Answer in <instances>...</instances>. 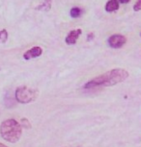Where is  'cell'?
Instances as JSON below:
<instances>
[{
	"mask_svg": "<svg viewBox=\"0 0 141 147\" xmlns=\"http://www.w3.org/2000/svg\"><path fill=\"white\" fill-rule=\"evenodd\" d=\"M0 147H8V146H6V145H4L3 143H0Z\"/></svg>",
	"mask_w": 141,
	"mask_h": 147,
	"instance_id": "5bb4252c",
	"label": "cell"
},
{
	"mask_svg": "<svg viewBox=\"0 0 141 147\" xmlns=\"http://www.w3.org/2000/svg\"><path fill=\"white\" fill-rule=\"evenodd\" d=\"M134 10L138 12V11H141V0H136L134 6Z\"/></svg>",
	"mask_w": 141,
	"mask_h": 147,
	"instance_id": "8fae6325",
	"label": "cell"
},
{
	"mask_svg": "<svg viewBox=\"0 0 141 147\" xmlns=\"http://www.w3.org/2000/svg\"><path fill=\"white\" fill-rule=\"evenodd\" d=\"M21 125H22V127H24V128H26V129H28V128H31V125H30V123H29V121L27 120L26 118H22L21 119Z\"/></svg>",
	"mask_w": 141,
	"mask_h": 147,
	"instance_id": "30bf717a",
	"label": "cell"
},
{
	"mask_svg": "<svg viewBox=\"0 0 141 147\" xmlns=\"http://www.w3.org/2000/svg\"><path fill=\"white\" fill-rule=\"evenodd\" d=\"M8 38V33L6 30H2V31H0V42L1 43H4L6 42Z\"/></svg>",
	"mask_w": 141,
	"mask_h": 147,
	"instance_id": "9c48e42d",
	"label": "cell"
},
{
	"mask_svg": "<svg viewBox=\"0 0 141 147\" xmlns=\"http://www.w3.org/2000/svg\"><path fill=\"white\" fill-rule=\"evenodd\" d=\"M129 0H119V2H121V3H128Z\"/></svg>",
	"mask_w": 141,
	"mask_h": 147,
	"instance_id": "4fadbf2b",
	"label": "cell"
},
{
	"mask_svg": "<svg viewBox=\"0 0 141 147\" xmlns=\"http://www.w3.org/2000/svg\"><path fill=\"white\" fill-rule=\"evenodd\" d=\"M119 9V1L118 0H109L107 2L106 6V12H115Z\"/></svg>",
	"mask_w": 141,
	"mask_h": 147,
	"instance_id": "52a82bcc",
	"label": "cell"
},
{
	"mask_svg": "<svg viewBox=\"0 0 141 147\" xmlns=\"http://www.w3.org/2000/svg\"><path fill=\"white\" fill-rule=\"evenodd\" d=\"M81 34V30L80 29H76V30H73V31H71L69 33V35L67 36V38H66V43L67 44H74L76 43V40L78 37Z\"/></svg>",
	"mask_w": 141,
	"mask_h": 147,
	"instance_id": "8992f818",
	"label": "cell"
},
{
	"mask_svg": "<svg viewBox=\"0 0 141 147\" xmlns=\"http://www.w3.org/2000/svg\"><path fill=\"white\" fill-rule=\"evenodd\" d=\"M71 16L74 18H79L80 16L82 15V10L80 8H77V7H74L73 9L71 10Z\"/></svg>",
	"mask_w": 141,
	"mask_h": 147,
	"instance_id": "ba28073f",
	"label": "cell"
},
{
	"mask_svg": "<svg viewBox=\"0 0 141 147\" xmlns=\"http://www.w3.org/2000/svg\"><path fill=\"white\" fill-rule=\"evenodd\" d=\"M49 2H51V0H48V5H50V3ZM45 6H46V3H44L42 6L41 7H39V9H41V8H45Z\"/></svg>",
	"mask_w": 141,
	"mask_h": 147,
	"instance_id": "7c38bea8",
	"label": "cell"
},
{
	"mask_svg": "<svg viewBox=\"0 0 141 147\" xmlns=\"http://www.w3.org/2000/svg\"><path fill=\"white\" fill-rule=\"evenodd\" d=\"M22 133L21 125L15 119H7L0 125V134L5 140L16 143L19 140Z\"/></svg>",
	"mask_w": 141,
	"mask_h": 147,
	"instance_id": "7a4b0ae2",
	"label": "cell"
},
{
	"mask_svg": "<svg viewBox=\"0 0 141 147\" xmlns=\"http://www.w3.org/2000/svg\"><path fill=\"white\" fill-rule=\"evenodd\" d=\"M65 147H83V146H65Z\"/></svg>",
	"mask_w": 141,
	"mask_h": 147,
	"instance_id": "9a60e30c",
	"label": "cell"
},
{
	"mask_svg": "<svg viewBox=\"0 0 141 147\" xmlns=\"http://www.w3.org/2000/svg\"><path fill=\"white\" fill-rule=\"evenodd\" d=\"M42 53H43V49L39 46H35V47H33V48L29 49V50H27L25 53H24L23 58L25 60H31V59H34V58L41 56Z\"/></svg>",
	"mask_w": 141,
	"mask_h": 147,
	"instance_id": "5b68a950",
	"label": "cell"
},
{
	"mask_svg": "<svg viewBox=\"0 0 141 147\" xmlns=\"http://www.w3.org/2000/svg\"><path fill=\"white\" fill-rule=\"evenodd\" d=\"M15 96L16 101L19 103L28 104L37 98L38 92L36 90H33V88L26 87V86H22V87H18L16 90Z\"/></svg>",
	"mask_w": 141,
	"mask_h": 147,
	"instance_id": "3957f363",
	"label": "cell"
},
{
	"mask_svg": "<svg viewBox=\"0 0 141 147\" xmlns=\"http://www.w3.org/2000/svg\"><path fill=\"white\" fill-rule=\"evenodd\" d=\"M126 42L127 38L122 35H113L108 38V44L112 48H120Z\"/></svg>",
	"mask_w": 141,
	"mask_h": 147,
	"instance_id": "277c9868",
	"label": "cell"
},
{
	"mask_svg": "<svg viewBox=\"0 0 141 147\" xmlns=\"http://www.w3.org/2000/svg\"><path fill=\"white\" fill-rule=\"evenodd\" d=\"M129 77V72L123 68H115L90 80L85 84V88H96L101 87H111L124 82Z\"/></svg>",
	"mask_w": 141,
	"mask_h": 147,
	"instance_id": "6da1fadb",
	"label": "cell"
}]
</instances>
